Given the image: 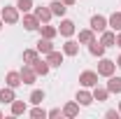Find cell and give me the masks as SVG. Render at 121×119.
<instances>
[{
  "mask_svg": "<svg viewBox=\"0 0 121 119\" xmlns=\"http://www.w3.org/2000/svg\"><path fill=\"white\" fill-rule=\"evenodd\" d=\"M37 59H40V51H37V49H26V51H23V61H26V63H35Z\"/></svg>",
  "mask_w": 121,
  "mask_h": 119,
  "instance_id": "cell-26",
  "label": "cell"
},
{
  "mask_svg": "<svg viewBox=\"0 0 121 119\" xmlns=\"http://www.w3.org/2000/svg\"><path fill=\"white\" fill-rule=\"evenodd\" d=\"M58 33L63 35V37H72L75 35V21H70V19H63L58 26Z\"/></svg>",
  "mask_w": 121,
  "mask_h": 119,
  "instance_id": "cell-6",
  "label": "cell"
},
{
  "mask_svg": "<svg viewBox=\"0 0 121 119\" xmlns=\"http://www.w3.org/2000/svg\"><path fill=\"white\" fill-rule=\"evenodd\" d=\"M40 26H42V23H40V19L35 14H28V12L23 14V28L26 30H37Z\"/></svg>",
  "mask_w": 121,
  "mask_h": 119,
  "instance_id": "cell-8",
  "label": "cell"
},
{
  "mask_svg": "<svg viewBox=\"0 0 121 119\" xmlns=\"http://www.w3.org/2000/svg\"><path fill=\"white\" fill-rule=\"evenodd\" d=\"M21 84H23V82H21V73H16V70L7 73V87L16 89V87H21Z\"/></svg>",
  "mask_w": 121,
  "mask_h": 119,
  "instance_id": "cell-16",
  "label": "cell"
},
{
  "mask_svg": "<svg viewBox=\"0 0 121 119\" xmlns=\"http://www.w3.org/2000/svg\"><path fill=\"white\" fill-rule=\"evenodd\" d=\"M100 42H103V45L105 47H112V45H117V33H114V30H103V33H100Z\"/></svg>",
  "mask_w": 121,
  "mask_h": 119,
  "instance_id": "cell-11",
  "label": "cell"
},
{
  "mask_svg": "<svg viewBox=\"0 0 121 119\" xmlns=\"http://www.w3.org/2000/svg\"><path fill=\"white\" fill-rule=\"evenodd\" d=\"M119 114H121V103H119Z\"/></svg>",
  "mask_w": 121,
  "mask_h": 119,
  "instance_id": "cell-36",
  "label": "cell"
},
{
  "mask_svg": "<svg viewBox=\"0 0 121 119\" xmlns=\"http://www.w3.org/2000/svg\"><path fill=\"white\" fill-rule=\"evenodd\" d=\"M63 54L65 56H77L79 54V42H75V40H65V45H63Z\"/></svg>",
  "mask_w": 121,
  "mask_h": 119,
  "instance_id": "cell-10",
  "label": "cell"
},
{
  "mask_svg": "<svg viewBox=\"0 0 121 119\" xmlns=\"http://www.w3.org/2000/svg\"><path fill=\"white\" fill-rule=\"evenodd\" d=\"M49 9H51V14H54V16H63V14H65V9H68V5H65L63 0H54V2L49 5Z\"/></svg>",
  "mask_w": 121,
  "mask_h": 119,
  "instance_id": "cell-14",
  "label": "cell"
},
{
  "mask_svg": "<svg viewBox=\"0 0 121 119\" xmlns=\"http://www.w3.org/2000/svg\"><path fill=\"white\" fill-rule=\"evenodd\" d=\"M107 26L114 30V33H117V30H121V12H114V14L109 16V19H107Z\"/></svg>",
  "mask_w": 121,
  "mask_h": 119,
  "instance_id": "cell-19",
  "label": "cell"
},
{
  "mask_svg": "<svg viewBox=\"0 0 121 119\" xmlns=\"http://www.w3.org/2000/svg\"><path fill=\"white\" fill-rule=\"evenodd\" d=\"M114 70H117V63L109 59H100V63H98V77H109V75H114Z\"/></svg>",
  "mask_w": 121,
  "mask_h": 119,
  "instance_id": "cell-2",
  "label": "cell"
},
{
  "mask_svg": "<svg viewBox=\"0 0 121 119\" xmlns=\"http://www.w3.org/2000/svg\"><path fill=\"white\" fill-rule=\"evenodd\" d=\"M107 91H109V93H121V77L109 75V77H107Z\"/></svg>",
  "mask_w": 121,
  "mask_h": 119,
  "instance_id": "cell-12",
  "label": "cell"
},
{
  "mask_svg": "<svg viewBox=\"0 0 121 119\" xmlns=\"http://www.w3.org/2000/svg\"><path fill=\"white\" fill-rule=\"evenodd\" d=\"M60 114H63V110H58V107H54V110H49V112H47V117H51V119L60 117Z\"/></svg>",
  "mask_w": 121,
  "mask_h": 119,
  "instance_id": "cell-30",
  "label": "cell"
},
{
  "mask_svg": "<svg viewBox=\"0 0 121 119\" xmlns=\"http://www.w3.org/2000/svg\"><path fill=\"white\" fill-rule=\"evenodd\" d=\"M19 73H21V82H23V84H35V79H37V73L33 70V65H30V63H26V65H23Z\"/></svg>",
  "mask_w": 121,
  "mask_h": 119,
  "instance_id": "cell-3",
  "label": "cell"
},
{
  "mask_svg": "<svg viewBox=\"0 0 121 119\" xmlns=\"http://www.w3.org/2000/svg\"><path fill=\"white\" fill-rule=\"evenodd\" d=\"M16 9L23 12V14L30 12V9H33V0H19V2H16Z\"/></svg>",
  "mask_w": 121,
  "mask_h": 119,
  "instance_id": "cell-28",
  "label": "cell"
},
{
  "mask_svg": "<svg viewBox=\"0 0 121 119\" xmlns=\"http://www.w3.org/2000/svg\"><path fill=\"white\" fill-rule=\"evenodd\" d=\"M91 40H95V33L91 28H84V30H79V45H89Z\"/></svg>",
  "mask_w": 121,
  "mask_h": 119,
  "instance_id": "cell-21",
  "label": "cell"
},
{
  "mask_svg": "<svg viewBox=\"0 0 121 119\" xmlns=\"http://www.w3.org/2000/svg\"><path fill=\"white\" fill-rule=\"evenodd\" d=\"M105 117H107V119H117V117H119V110H107Z\"/></svg>",
  "mask_w": 121,
  "mask_h": 119,
  "instance_id": "cell-31",
  "label": "cell"
},
{
  "mask_svg": "<svg viewBox=\"0 0 121 119\" xmlns=\"http://www.w3.org/2000/svg\"><path fill=\"white\" fill-rule=\"evenodd\" d=\"M47 63H49V68H60V63H63V51L51 49V51L47 54Z\"/></svg>",
  "mask_w": 121,
  "mask_h": 119,
  "instance_id": "cell-7",
  "label": "cell"
},
{
  "mask_svg": "<svg viewBox=\"0 0 121 119\" xmlns=\"http://www.w3.org/2000/svg\"><path fill=\"white\" fill-rule=\"evenodd\" d=\"M79 84H82V87H95V84H98V73L84 70V73L79 75Z\"/></svg>",
  "mask_w": 121,
  "mask_h": 119,
  "instance_id": "cell-4",
  "label": "cell"
},
{
  "mask_svg": "<svg viewBox=\"0 0 121 119\" xmlns=\"http://www.w3.org/2000/svg\"><path fill=\"white\" fill-rule=\"evenodd\" d=\"M0 117H2V112H0Z\"/></svg>",
  "mask_w": 121,
  "mask_h": 119,
  "instance_id": "cell-37",
  "label": "cell"
},
{
  "mask_svg": "<svg viewBox=\"0 0 121 119\" xmlns=\"http://www.w3.org/2000/svg\"><path fill=\"white\" fill-rule=\"evenodd\" d=\"M77 103L79 105H91L93 103V93H89V91H77Z\"/></svg>",
  "mask_w": 121,
  "mask_h": 119,
  "instance_id": "cell-22",
  "label": "cell"
},
{
  "mask_svg": "<svg viewBox=\"0 0 121 119\" xmlns=\"http://www.w3.org/2000/svg\"><path fill=\"white\" fill-rule=\"evenodd\" d=\"M12 114H14V117H19V114H26V110H28V107H26V103H23V101H12Z\"/></svg>",
  "mask_w": 121,
  "mask_h": 119,
  "instance_id": "cell-18",
  "label": "cell"
},
{
  "mask_svg": "<svg viewBox=\"0 0 121 119\" xmlns=\"http://www.w3.org/2000/svg\"><path fill=\"white\" fill-rule=\"evenodd\" d=\"M33 14H35L37 19H40V23H49V19L54 16L49 7H35V12H33Z\"/></svg>",
  "mask_w": 121,
  "mask_h": 119,
  "instance_id": "cell-13",
  "label": "cell"
},
{
  "mask_svg": "<svg viewBox=\"0 0 121 119\" xmlns=\"http://www.w3.org/2000/svg\"><path fill=\"white\" fill-rule=\"evenodd\" d=\"M35 49H37V51H40V54H49V51H51V49H54V45H51V40H49V37H40V40H37V47H35Z\"/></svg>",
  "mask_w": 121,
  "mask_h": 119,
  "instance_id": "cell-15",
  "label": "cell"
},
{
  "mask_svg": "<svg viewBox=\"0 0 121 119\" xmlns=\"http://www.w3.org/2000/svg\"><path fill=\"white\" fill-rule=\"evenodd\" d=\"M107 96H109L107 87H98V84H95V89H93V101H107Z\"/></svg>",
  "mask_w": 121,
  "mask_h": 119,
  "instance_id": "cell-24",
  "label": "cell"
},
{
  "mask_svg": "<svg viewBox=\"0 0 121 119\" xmlns=\"http://www.w3.org/2000/svg\"><path fill=\"white\" fill-rule=\"evenodd\" d=\"M117 65H119V68H121V56H119V59H117Z\"/></svg>",
  "mask_w": 121,
  "mask_h": 119,
  "instance_id": "cell-34",
  "label": "cell"
},
{
  "mask_svg": "<svg viewBox=\"0 0 121 119\" xmlns=\"http://www.w3.org/2000/svg\"><path fill=\"white\" fill-rule=\"evenodd\" d=\"M117 47H119V49H121V30H119V33H117Z\"/></svg>",
  "mask_w": 121,
  "mask_h": 119,
  "instance_id": "cell-32",
  "label": "cell"
},
{
  "mask_svg": "<svg viewBox=\"0 0 121 119\" xmlns=\"http://www.w3.org/2000/svg\"><path fill=\"white\" fill-rule=\"evenodd\" d=\"M28 101H30L33 105H40L42 101H44V91H42V89H35L33 93H30V98H28Z\"/></svg>",
  "mask_w": 121,
  "mask_h": 119,
  "instance_id": "cell-27",
  "label": "cell"
},
{
  "mask_svg": "<svg viewBox=\"0 0 121 119\" xmlns=\"http://www.w3.org/2000/svg\"><path fill=\"white\" fill-rule=\"evenodd\" d=\"M40 30H42V37H49V40H54V37L58 35V28L47 26V23H42V26H40Z\"/></svg>",
  "mask_w": 121,
  "mask_h": 119,
  "instance_id": "cell-25",
  "label": "cell"
},
{
  "mask_svg": "<svg viewBox=\"0 0 121 119\" xmlns=\"http://www.w3.org/2000/svg\"><path fill=\"white\" fill-rule=\"evenodd\" d=\"M105 28H107V19L103 14H93L91 16V30H93V33H103Z\"/></svg>",
  "mask_w": 121,
  "mask_h": 119,
  "instance_id": "cell-5",
  "label": "cell"
},
{
  "mask_svg": "<svg viewBox=\"0 0 121 119\" xmlns=\"http://www.w3.org/2000/svg\"><path fill=\"white\" fill-rule=\"evenodd\" d=\"M16 96H14V89L12 87H5V89H0V103H12Z\"/></svg>",
  "mask_w": 121,
  "mask_h": 119,
  "instance_id": "cell-20",
  "label": "cell"
},
{
  "mask_svg": "<svg viewBox=\"0 0 121 119\" xmlns=\"http://www.w3.org/2000/svg\"><path fill=\"white\" fill-rule=\"evenodd\" d=\"M0 19L5 21V23H19V9H16V5L12 7V5H5L2 7V12H0Z\"/></svg>",
  "mask_w": 121,
  "mask_h": 119,
  "instance_id": "cell-1",
  "label": "cell"
},
{
  "mask_svg": "<svg viewBox=\"0 0 121 119\" xmlns=\"http://www.w3.org/2000/svg\"><path fill=\"white\" fill-rule=\"evenodd\" d=\"M63 2H65V5H75L77 0H63Z\"/></svg>",
  "mask_w": 121,
  "mask_h": 119,
  "instance_id": "cell-33",
  "label": "cell"
},
{
  "mask_svg": "<svg viewBox=\"0 0 121 119\" xmlns=\"http://www.w3.org/2000/svg\"><path fill=\"white\" fill-rule=\"evenodd\" d=\"M2 23H5V21H2V19H0V28H2Z\"/></svg>",
  "mask_w": 121,
  "mask_h": 119,
  "instance_id": "cell-35",
  "label": "cell"
},
{
  "mask_svg": "<svg viewBox=\"0 0 121 119\" xmlns=\"http://www.w3.org/2000/svg\"><path fill=\"white\" fill-rule=\"evenodd\" d=\"M30 65H33V70H35V73H37V75H42V77L49 73V63H47V61H42V59H37L35 63H30Z\"/></svg>",
  "mask_w": 121,
  "mask_h": 119,
  "instance_id": "cell-17",
  "label": "cell"
},
{
  "mask_svg": "<svg viewBox=\"0 0 121 119\" xmlns=\"http://www.w3.org/2000/svg\"><path fill=\"white\" fill-rule=\"evenodd\" d=\"M30 117H33V119H44L47 112L42 110V107H33V110H30Z\"/></svg>",
  "mask_w": 121,
  "mask_h": 119,
  "instance_id": "cell-29",
  "label": "cell"
},
{
  "mask_svg": "<svg viewBox=\"0 0 121 119\" xmlns=\"http://www.w3.org/2000/svg\"><path fill=\"white\" fill-rule=\"evenodd\" d=\"M89 51H91V56L103 59V56H105V45L98 42V40H91V42H89Z\"/></svg>",
  "mask_w": 121,
  "mask_h": 119,
  "instance_id": "cell-9",
  "label": "cell"
},
{
  "mask_svg": "<svg viewBox=\"0 0 121 119\" xmlns=\"http://www.w3.org/2000/svg\"><path fill=\"white\" fill-rule=\"evenodd\" d=\"M79 114V103H68L65 107H63V117H77Z\"/></svg>",
  "mask_w": 121,
  "mask_h": 119,
  "instance_id": "cell-23",
  "label": "cell"
}]
</instances>
